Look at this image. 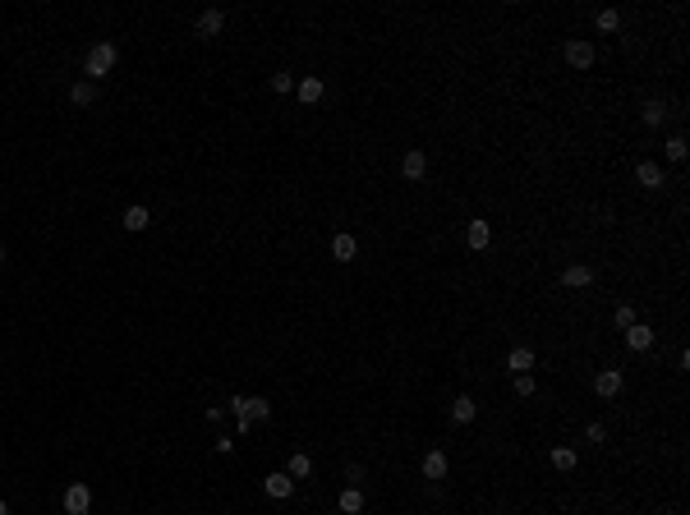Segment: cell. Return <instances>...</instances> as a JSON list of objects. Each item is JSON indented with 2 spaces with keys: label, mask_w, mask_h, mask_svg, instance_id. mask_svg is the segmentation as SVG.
Listing matches in <instances>:
<instances>
[{
  "label": "cell",
  "mask_w": 690,
  "mask_h": 515,
  "mask_svg": "<svg viewBox=\"0 0 690 515\" xmlns=\"http://www.w3.org/2000/svg\"><path fill=\"white\" fill-rule=\"evenodd\" d=\"M226 409L240 419V433H253V423H263V419L272 414V405H267L263 396H230Z\"/></svg>",
  "instance_id": "6da1fadb"
},
{
  "label": "cell",
  "mask_w": 690,
  "mask_h": 515,
  "mask_svg": "<svg viewBox=\"0 0 690 515\" xmlns=\"http://www.w3.org/2000/svg\"><path fill=\"white\" fill-rule=\"evenodd\" d=\"M115 60H120L115 42H97V46L88 51V60H83V74H88V83H101V78L115 69Z\"/></svg>",
  "instance_id": "7a4b0ae2"
},
{
  "label": "cell",
  "mask_w": 690,
  "mask_h": 515,
  "mask_svg": "<svg viewBox=\"0 0 690 515\" xmlns=\"http://www.w3.org/2000/svg\"><path fill=\"white\" fill-rule=\"evenodd\" d=\"M594 60H598L594 42H584V37H570V42H566V65L570 69H589Z\"/></svg>",
  "instance_id": "3957f363"
},
{
  "label": "cell",
  "mask_w": 690,
  "mask_h": 515,
  "mask_svg": "<svg viewBox=\"0 0 690 515\" xmlns=\"http://www.w3.org/2000/svg\"><path fill=\"white\" fill-rule=\"evenodd\" d=\"M92 511V488L88 483H69L65 488V515H88Z\"/></svg>",
  "instance_id": "277c9868"
},
{
  "label": "cell",
  "mask_w": 690,
  "mask_h": 515,
  "mask_svg": "<svg viewBox=\"0 0 690 515\" xmlns=\"http://www.w3.org/2000/svg\"><path fill=\"white\" fill-rule=\"evenodd\" d=\"M621 386H626V377H621V368H603L598 377H594V391L603 396V400H612V396H621Z\"/></svg>",
  "instance_id": "5b68a950"
},
{
  "label": "cell",
  "mask_w": 690,
  "mask_h": 515,
  "mask_svg": "<svg viewBox=\"0 0 690 515\" xmlns=\"http://www.w3.org/2000/svg\"><path fill=\"white\" fill-rule=\"evenodd\" d=\"M424 171H428L424 147H405V157H401V175L405 180H424Z\"/></svg>",
  "instance_id": "8992f818"
},
{
  "label": "cell",
  "mask_w": 690,
  "mask_h": 515,
  "mask_svg": "<svg viewBox=\"0 0 690 515\" xmlns=\"http://www.w3.org/2000/svg\"><path fill=\"white\" fill-rule=\"evenodd\" d=\"M263 493L272 497V502H285V497L295 493V479H290V474H267V479H263Z\"/></svg>",
  "instance_id": "52a82bcc"
},
{
  "label": "cell",
  "mask_w": 690,
  "mask_h": 515,
  "mask_svg": "<svg viewBox=\"0 0 690 515\" xmlns=\"http://www.w3.org/2000/svg\"><path fill=\"white\" fill-rule=\"evenodd\" d=\"M424 479H428V483L447 479V451H442V447H433V451L424 456Z\"/></svg>",
  "instance_id": "ba28073f"
},
{
  "label": "cell",
  "mask_w": 690,
  "mask_h": 515,
  "mask_svg": "<svg viewBox=\"0 0 690 515\" xmlns=\"http://www.w3.org/2000/svg\"><path fill=\"white\" fill-rule=\"evenodd\" d=\"M561 285H566V290H584V285H594V267H584V263L566 267V272H561Z\"/></svg>",
  "instance_id": "9c48e42d"
},
{
  "label": "cell",
  "mask_w": 690,
  "mask_h": 515,
  "mask_svg": "<svg viewBox=\"0 0 690 515\" xmlns=\"http://www.w3.org/2000/svg\"><path fill=\"white\" fill-rule=\"evenodd\" d=\"M626 345L635 354H645L649 345H654V327H645V322H635V327H626Z\"/></svg>",
  "instance_id": "30bf717a"
},
{
  "label": "cell",
  "mask_w": 690,
  "mask_h": 515,
  "mask_svg": "<svg viewBox=\"0 0 690 515\" xmlns=\"http://www.w3.org/2000/svg\"><path fill=\"white\" fill-rule=\"evenodd\" d=\"M322 92H327V88H322V78H313V74H308V78H299V83H295V97L304 101V106H313V101H322Z\"/></svg>",
  "instance_id": "8fae6325"
},
{
  "label": "cell",
  "mask_w": 690,
  "mask_h": 515,
  "mask_svg": "<svg viewBox=\"0 0 690 515\" xmlns=\"http://www.w3.org/2000/svg\"><path fill=\"white\" fill-rule=\"evenodd\" d=\"M635 180H640V189H663V166H658V161H640L635 166Z\"/></svg>",
  "instance_id": "7c38bea8"
},
{
  "label": "cell",
  "mask_w": 690,
  "mask_h": 515,
  "mask_svg": "<svg viewBox=\"0 0 690 515\" xmlns=\"http://www.w3.org/2000/svg\"><path fill=\"white\" fill-rule=\"evenodd\" d=\"M354 253H359L354 235H331V258H336V263H354Z\"/></svg>",
  "instance_id": "4fadbf2b"
},
{
  "label": "cell",
  "mask_w": 690,
  "mask_h": 515,
  "mask_svg": "<svg viewBox=\"0 0 690 515\" xmlns=\"http://www.w3.org/2000/svg\"><path fill=\"white\" fill-rule=\"evenodd\" d=\"M506 368H511V377L529 373V368H534V350H529V345H515V350L506 354Z\"/></svg>",
  "instance_id": "5bb4252c"
},
{
  "label": "cell",
  "mask_w": 690,
  "mask_h": 515,
  "mask_svg": "<svg viewBox=\"0 0 690 515\" xmlns=\"http://www.w3.org/2000/svg\"><path fill=\"white\" fill-rule=\"evenodd\" d=\"M451 419H456V423H474V419H479L474 396H456V400H451Z\"/></svg>",
  "instance_id": "9a60e30c"
},
{
  "label": "cell",
  "mask_w": 690,
  "mask_h": 515,
  "mask_svg": "<svg viewBox=\"0 0 690 515\" xmlns=\"http://www.w3.org/2000/svg\"><path fill=\"white\" fill-rule=\"evenodd\" d=\"M221 28H226V14L221 10H203L198 14V37H217Z\"/></svg>",
  "instance_id": "2e32d148"
},
{
  "label": "cell",
  "mask_w": 690,
  "mask_h": 515,
  "mask_svg": "<svg viewBox=\"0 0 690 515\" xmlns=\"http://www.w3.org/2000/svg\"><path fill=\"white\" fill-rule=\"evenodd\" d=\"M465 240H470V249H488V244H493V226H488V221H470V231H465Z\"/></svg>",
  "instance_id": "e0dca14e"
},
{
  "label": "cell",
  "mask_w": 690,
  "mask_h": 515,
  "mask_svg": "<svg viewBox=\"0 0 690 515\" xmlns=\"http://www.w3.org/2000/svg\"><path fill=\"white\" fill-rule=\"evenodd\" d=\"M69 101H74V106H92V101H97V83H88V78L69 83Z\"/></svg>",
  "instance_id": "ac0fdd59"
},
{
  "label": "cell",
  "mask_w": 690,
  "mask_h": 515,
  "mask_svg": "<svg viewBox=\"0 0 690 515\" xmlns=\"http://www.w3.org/2000/svg\"><path fill=\"white\" fill-rule=\"evenodd\" d=\"M336 506H340V515H359L364 511V493H359V488H345Z\"/></svg>",
  "instance_id": "d6986e66"
},
{
  "label": "cell",
  "mask_w": 690,
  "mask_h": 515,
  "mask_svg": "<svg viewBox=\"0 0 690 515\" xmlns=\"http://www.w3.org/2000/svg\"><path fill=\"white\" fill-rule=\"evenodd\" d=\"M640 120H645L649 129H658V124L668 120V106H663V101H645V110H640Z\"/></svg>",
  "instance_id": "ffe728a7"
},
{
  "label": "cell",
  "mask_w": 690,
  "mask_h": 515,
  "mask_svg": "<svg viewBox=\"0 0 690 515\" xmlns=\"http://www.w3.org/2000/svg\"><path fill=\"white\" fill-rule=\"evenodd\" d=\"M148 226H152L148 208H129V212H124V231H134V235H138V231H148Z\"/></svg>",
  "instance_id": "44dd1931"
},
{
  "label": "cell",
  "mask_w": 690,
  "mask_h": 515,
  "mask_svg": "<svg viewBox=\"0 0 690 515\" xmlns=\"http://www.w3.org/2000/svg\"><path fill=\"white\" fill-rule=\"evenodd\" d=\"M285 474H290V479H308V474H313V460H308L304 451H295V456H290V465H285Z\"/></svg>",
  "instance_id": "7402d4cb"
},
{
  "label": "cell",
  "mask_w": 690,
  "mask_h": 515,
  "mask_svg": "<svg viewBox=\"0 0 690 515\" xmlns=\"http://www.w3.org/2000/svg\"><path fill=\"white\" fill-rule=\"evenodd\" d=\"M552 470L570 474V470H575V451H570V447H552Z\"/></svg>",
  "instance_id": "603a6c76"
},
{
  "label": "cell",
  "mask_w": 690,
  "mask_h": 515,
  "mask_svg": "<svg viewBox=\"0 0 690 515\" xmlns=\"http://www.w3.org/2000/svg\"><path fill=\"white\" fill-rule=\"evenodd\" d=\"M686 152H690V143L681 138V133H672L668 138V161H686Z\"/></svg>",
  "instance_id": "cb8c5ba5"
},
{
  "label": "cell",
  "mask_w": 690,
  "mask_h": 515,
  "mask_svg": "<svg viewBox=\"0 0 690 515\" xmlns=\"http://www.w3.org/2000/svg\"><path fill=\"white\" fill-rule=\"evenodd\" d=\"M621 28V14L617 10H598V33H617Z\"/></svg>",
  "instance_id": "d4e9b609"
},
{
  "label": "cell",
  "mask_w": 690,
  "mask_h": 515,
  "mask_svg": "<svg viewBox=\"0 0 690 515\" xmlns=\"http://www.w3.org/2000/svg\"><path fill=\"white\" fill-rule=\"evenodd\" d=\"M272 92H295V74H290V69H276L272 74Z\"/></svg>",
  "instance_id": "484cf974"
},
{
  "label": "cell",
  "mask_w": 690,
  "mask_h": 515,
  "mask_svg": "<svg viewBox=\"0 0 690 515\" xmlns=\"http://www.w3.org/2000/svg\"><path fill=\"white\" fill-rule=\"evenodd\" d=\"M612 322H617V327H635V308H631V304H621V308H617V313H612Z\"/></svg>",
  "instance_id": "4316f807"
},
{
  "label": "cell",
  "mask_w": 690,
  "mask_h": 515,
  "mask_svg": "<svg viewBox=\"0 0 690 515\" xmlns=\"http://www.w3.org/2000/svg\"><path fill=\"white\" fill-rule=\"evenodd\" d=\"M515 396H534V377L529 373H515Z\"/></svg>",
  "instance_id": "83f0119b"
},
{
  "label": "cell",
  "mask_w": 690,
  "mask_h": 515,
  "mask_svg": "<svg viewBox=\"0 0 690 515\" xmlns=\"http://www.w3.org/2000/svg\"><path fill=\"white\" fill-rule=\"evenodd\" d=\"M584 437L598 447V442H608V428H603V423H589V428H584Z\"/></svg>",
  "instance_id": "f1b7e54d"
},
{
  "label": "cell",
  "mask_w": 690,
  "mask_h": 515,
  "mask_svg": "<svg viewBox=\"0 0 690 515\" xmlns=\"http://www.w3.org/2000/svg\"><path fill=\"white\" fill-rule=\"evenodd\" d=\"M345 479H350V488H359V483H364V470H359V465H350V470H345Z\"/></svg>",
  "instance_id": "f546056e"
},
{
  "label": "cell",
  "mask_w": 690,
  "mask_h": 515,
  "mask_svg": "<svg viewBox=\"0 0 690 515\" xmlns=\"http://www.w3.org/2000/svg\"><path fill=\"white\" fill-rule=\"evenodd\" d=\"M0 515H10V506H5V502H0Z\"/></svg>",
  "instance_id": "4dcf8cb0"
},
{
  "label": "cell",
  "mask_w": 690,
  "mask_h": 515,
  "mask_svg": "<svg viewBox=\"0 0 690 515\" xmlns=\"http://www.w3.org/2000/svg\"><path fill=\"white\" fill-rule=\"evenodd\" d=\"M0 263H5V249H0Z\"/></svg>",
  "instance_id": "1f68e13d"
}]
</instances>
